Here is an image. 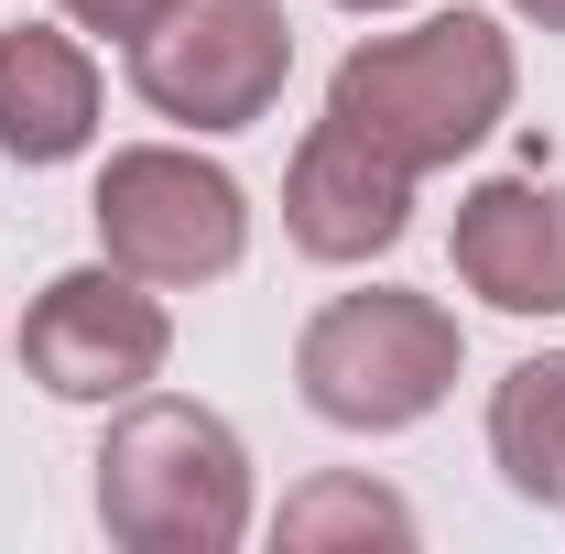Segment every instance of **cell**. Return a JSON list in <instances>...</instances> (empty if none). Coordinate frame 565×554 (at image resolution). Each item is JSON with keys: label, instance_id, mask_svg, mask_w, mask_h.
<instances>
[{"label": "cell", "instance_id": "cell-1", "mask_svg": "<svg viewBox=\"0 0 565 554\" xmlns=\"http://www.w3.org/2000/svg\"><path fill=\"white\" fill-rule=\"evenodd\" d=\"M511 87H522V66H511V33L490 11H435L414 33L359 44L338 66V87H327V120H349L403 174H435V163L479 152L511 120Z\"/></svg>", "mask_w": 565, "mask_h": 554}, {"label": "cell", "instance_id": "cell-2", "mask_svg": "<svg viewBox=\"0 0 565 554\" xmlns=\"http://www.w3.org/2000/svg\"><path fill=\"white\" fill-rule=\"evenodd\" d=\"M98 522L131 554H228L250 533V446L174 392H131L98 435Z\"/></svg>", "mask_w": 565, "mask_h": 554}, {"label": "cell", "instance_id": "cell-3", "mask_svg": "<svg viewBox=\"0 0 565 554\" xmlns=\"http://www.w3.org/2000/svg\"><path fill=\"white\" fill-rule=\"evenodd\" d=\"M457 370H468L457 316H446L435 294H403V283L338 294V305L294 338L305 403H316L327 424H349V435H403V424H424L446 392H457Z\"/></svg>", "mask_w": 565, "mask_h": 554}, {"label": "cell", "instance_id": "cell-4", "mask_svg": "<svg viewBox=\"0 0 565 554\" xmlns=\"http://www.w3.org/2000/svg\"><path fill=\"white\" fill-rule=\"evenodd\" d=\"M87 217H98V251H109L120 273H141L152 294L228 283V273H239V251H250V196H239V174L174 152V141H131V152H109Z\"/></svg>", "mask_w": 565, "mask_h": 554}, {"label": "cell", "instance_id": "cell-5", "mask_svg": "<svg viewBox=\"0 0 565 554\" xmlns=\"http://www.w3.org/2000/svg\"><path fill=\"white\" fill-rule=\"evenodd\" d=\"M282 76H294L282 0H163L131 33L141 109H163L185 131H250V120H273Z\"/></svg>", "mask_w": 565, "mask_h": 554}, {"label": "cell", "instance_id": "cell-6", "mask_svg": "<svg viewBox=\"0 0 565 554\" xmlns=\"http://www.w3.org/2000/svg\"><path fill=\"white\" fill-rule=\"evenodd\" d=\"M174 359V316L152 305V283L120 273V262H87V273H55L22 316V370L55 392V403H131L163 381Z\"/></svg>", "mask_w": 565, "mask_h": 554}, {"label": "cell", "instance_id": "cell-7", "mask_svg": "<svg viewBox=\"0 0 565 554\" xmlns=\"http://www.w3.org/2000/svg\"><path fill=\"white\" fill-rule=\"evenodd\" d=\"M282 228L305 262H381L414 228V174L392 152H370L349 120H316L282 174Z\"/></svg>", "mask_w": 565, "mask_h": 554}, {"label": "cell", "instance_id": "cell-8", "mask_svg": "<svg viewBox=\"0 0 565 554\" xmlns=\"http://www.w3.org/2000/svg\"><path fill=\"white\" fill-rule=\"evenodd\" d=\"M457 283L500 316H565V185L490 174L457 196Z\"/></svg>", "mask_w": 565, "mask_h": 554}, {"label": "cell", "instance_id": "cell-9", "mask_svg": "<svg viewBox=\"0 0 565 554\" xmlns=\"http://www.w3.org/2000/svg\"><path fill=\"white\" fill-rule=\"evenodd\" d=\"M98 141V66L76 33H0V152L11 163H66Z\"/></svg>", "mask_w": 565, "mask_h": 554}, {"label": "cell", "instance_id": "cell-10", "mask_svg": "<svg viewBox=\"0 0 565 554\" xmlns=\"http://www.w3.org/2000/svg\"><path fill=\"white\" fill-rule=\"evenodd\" d=\"M490 457L522 500H565V348L511 359L490 392Z\"/></svg>", "mask_w": 565, "mask_h": 554}, {"label": "cell", "instance_id": "cell-11", "mask_svg": "<svg viewBox=\"0 0 565 554\" xmlns=\"http://www.w3.org/2000/svg\"><path fill=\"white\" fill-rule=\"evenodd\" d=\"M273 533L294 554H327V544H414V511H403L381 479H316V489L282 500Z\"/></svg>", "mask_w": 565, "mask_h": 554}, {"label": "cell", "instance_id": "cell-12", "mask_svg": "<svg viewBox=\"0 0 565 554\" xmlns=\"http://www.w3.org/2000/svg\"><path fill=\"white\" fill-rule=\"evenodd\" d=\"M55 11H66V22H87V33H120V44H131L163 0H55Z\"/></svg>", "mask_w": 565, "mask_h": 554}, {"label": "cell", "instance_id": "cell-13", "mask_svg": "<svg viewBox=\"0 0 565 554\" xmlns=\"http://www.w3.org/2000/svg\"><path fill=\"white\" fill-rule=\"evenodd\" d=\"M522 22H544V33H565V0H511Z\"/></svg>", "mask_w": 565, "mask_h": 554}, {"label": "cell", "instance_id": "cell-14", "mask_svg": "<svg viewBox=\"0 0 565 554\" xmlns=\"http://www.w3.org/2000/svg\"><path fill=\"white\" fill-rule=\"evenodd\" d=\"M349 11H403V0H349Z\"/></svg>", "mask_w": 565, "mask_h": 554}, {"label": "cell", "instance_id": "cell-15", "mask_svg": "<svg viewBox=\"0 0 565 554\" xmlns=\"http://www.w3.org/2000/svg\"><path fill=\"white\" fill-rule=\"evenodd\" d=\"M555 511H565V500H555Z\"/></svg>", "mask_w": 565, "mask_h": 554}]
</instances>
